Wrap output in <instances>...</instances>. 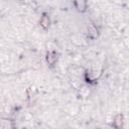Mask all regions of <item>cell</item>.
Here are the masks:
<instances>
[{"mask_svg":"<svg viewBox=\"0 0 129 129\" xmlns=\"http://www.w3.org/2000/svg\"><path fill=\"white\" fill-rule=\"evenodd\" d=\"M57 54L54 53H48V57H47V60H48V63L49 65H54L55 61H57Z\"/></svg>","mask_w":129,"mask_h":129,"instance_id":"cell-1","label":"cell"},{"mask_svg":"<svg viewBox=\"0 0 129 129\" xmlns=\"http://www.w3.org/2000/svg\"><path fill=\"white\" fill-rule=\"evenodd\" d=\"M41 25L44 27V28H47V27L48 26V24H49V19H48V17H47V16H43V17L41 18Z\"/></svg>","mask_w":129,"mask_h":129,"instance_id":"cell-2","label":"cell"},{"mask_svg":"<svg viewBox=\"0 0 129 129\" xmlns=\"http://www.w3.org/2000/svg\"><path fill=\"white\" fill-rule=\"evenodd\" d=\"M122 122H123V116L120 115V114L117 115V116L115 117V123H116V124H118V126H121Z\"/></svg>","mask_w":129,"mask_h":129,"instance_id":"cell-3","label":"cell"}]
</instances>
